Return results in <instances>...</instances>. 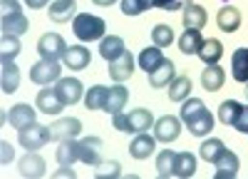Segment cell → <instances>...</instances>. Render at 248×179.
Returning <instances> with one entry per match:
<instances>
[{"label":"cell","mask_w":248,"mask_h":179,"mask_svg":"<svg viewBox=\"0 0 248 179\" xmlns=\"http://www.w3.org/2000/svg\"><path fill=\"white\" fill-rule=\"evenodd\" d=\"M107 30V23L99 15L92 13H77L72 20V33L79 43H94V40H102Z\"/></svg>","instance_id":"cell-1"},{"label":"cell","mask_w":248,"mask_h":179,"mask_svg":"<svg viewBox=\"0 0 248 179\" xmlns=\"http://www.w3.org/2000/svg\"><path fill=\"white\" fill-rule=\"evenodd\" d=\"M60 77H62L60 60H45V57H40L37 63L30 67V82H35V85H40V87L57 82Z\"/></svg>","instance_id":"cell-2"},{"label":"cell","mask_w":248,"mask_h":179,"mask_svg":"<svg viewBox=\"0 0 248 179\" xmlns=\"http://www.w3.org/2000/svg\"><path fill=\"white\" fill-rule=\"evenodd\" d=\"M50 127H43V125H30L25 130H17V142L20 147H25L28 152H37L40 147H45L50 142Z\"/></svg>","instance_id":"cell-3"},{"label":"cell","mask_w":248,"mask_h":179,"mask_svg":"<svg viewBox=\"0 0 248 179\" xmlns=\"http://www.w3.org/2000/svg\"><path fill=\"white\" fill-rule=\"evenodd\" d=\"M67 48L70 45L65 43V37H62L60 33H45L37 40V52L45 60H62L65 52H67Z\"/></svg>","instance_id":"cell-4"},{"label":"cell","mask_w":248,"mask_h":179,"mask_svg":"<svg viewBox=\"0 0 248 179\" xmlns=\"http://www.w3.org/2000/svg\"><path fill=\"white\" fill-rule=\"evenodd\" d=\"M181 117H174V114H164L154 122V137L156 142H164V145H171L179 139L181 134Z\"/></svg>","instance_id":"cell-5"},{"label":"cell","mask_w":248,"mask_h":179,"mask_svg":"<svg viewBox=\"0 0 248 179\" xmlns=\"http://www.w3.org/2000/svg\"><path fill=\"white\" fill-rule=\"evenodd\" d=\"M35 107L43 112V114H50V117H57L62 110H65L67 105L62 102V97H60V92L55 90V87H50V85H45L43 90L37 92V97H35Z\"/></svg>","instance_id":"cell-6"},{"label":"cell","mask_w":248,"mask_h":179,"mask_svg":"<svg viewBox=\"0 0 248 179\" xmlns=\"http://www.w3.org/2000/svg\"><path fill=\"white\" fill-rule=\"evenodd\" d=\"M82 134V122L77 117H60L57 122L50 125V137L52 142H65V139H77Z\"/></svg>","instance_id":"cell-7"},{"label":"cell","mask_w":248,"mask_h":179,"mask_svg":"<svg viewBox=\"0 0 248 179\" xmlns=\"http://www.w3.org/2000/svg\"><path fill=\"white\" fill-rule=\"evenodd\" d=\"M55 90L60 92V97H62V102H65V105L82 102V99H85V92H87L85 85H82L77 77H60L55 82Z\"/></svg>","instance_id":"cell-8"},{"label":"cell","mask_w":248,"mask_h":179,"mask_svg":"<svg viewBox=\"0 0 248 179\" xmlns=\"http://www.w3.org/2000/svg\"><path fill=\"white\" fill-rule=\"evenodd\" d=\"M79 147V162L87 167H97L102 164V139L99 137H82L77 139Z\"/></svg>","instance_id":"cell-9"},{"label":"cell","mask_w":248,"mask_h":179,"mask_svg":"<svg viewBox=\"0 0 248 179\" xmlns=\"http://www.w3.org/2000/svg\"><path fill=\"white\" fill-rule=\"evenodd\" d=\"M8 122H10V127H15V130H25V127H30V125L37 122V110L30 107L28 102H17V105H13L10 112H8Z\"/></svg>","instance_id":"cell-10"},{"label":"cell","mask_w":248,"mask_h":179,"mask_svg":"<svg viewBox=\"0 0 248 179\" xmlns=\"http://www.w3.org/2000/svg\"><path fill=\"white\" fill-rule=\"evenodd\" d=\"M30 23L23 10H15V13H5L3 17H0V30H3V35H17L23 37L28 33Z\"/></svg>","instance_id":"cell-11"},{"label":"cell","mask_w":248,"mask_h":179,"mask_svg":"<svg viewBox=\"0 0 248 179\" xmlns=\"http://www.w3.org/2000/svg\"><path fill=\"white\" fill-rule=\"evenodd\" d=\"M20 174L28 177V179H40V177H45L47 172V162H45V157H40L37 152H28L23 159H20Z\"/></svg>","instance_id":"cell-12"},{"label":"cell","mask_w":248,"mask_h":179,"mask_svg":"<svg viewBox=\"0 0 248 179\" xmlns=\"http://www.w3.org/2000/svg\"><path fill=\"white\" fill-rule=\"evenodd\" d=\"M154 152H156V137L149 132H139L129 145V154L134 159H149Z\"/></svg>","instance_id":"cell-13"},{"label":"cell","mask_w":248,"mask_h":179,"mask_svg":"<svg viewBox=\"0 0 248 179\" xmlns=\"http://www.w3.org/2000/svg\"><path fill=\"white\" fill-rule=\"evenodd\" d=\"M90 60H92V55H90V50L85 45H70L65 57H62V65H65L67 70L79 72V70H85L90 65Z\"/></svg>","instance_id":"cell-14"},{"label":"cell","mask_w":248,"mask_h":179,"mask_svg":"<svg viewBox=\"0 0 248 179\" xmlns=\"http://www.w3.org/2000/svg\"><path fill=\"white\" fill-rule=\"evenodd\" d=\"M107 72H109V77L114 80V82H127V80L132 77V72H134V57H132V52L127 50L122 57L112 60Z\"/></svg>","instance_id":"cell-15"},{"label":"cell","mask_w":248,"mask_h":179,"mask_svg":"<svg viewBox=\"0 0 248 179\" xmlns=\"http://www.w3.org/2000/svg\"><path fill=\"white\" fill-rule=\"evenodd\" d=\"M214 167H216L214 179H233V177L238 174V169H241V159H238V154H236V152L226 149V152H223V157L218 159V162H216Z\"/></svg>","instance_id":"cell-16"},{"label":"cell","mask_w":248,"mask_h":179,"mask_svg":"<svg viewBox=\"0 0 248 179\" xmlns=\"http://www.w3.org/2000/svg\"><path fill=\"white\" fill-rule=\"evenodd\" d=\"M127 102H129V90L124 87V82H114V85L109 87V92H107L105 112L117 114V112H122L124 107H127Z\"/></svg>","instance_id":"cell-17"},{"label":"cell","mask_w":248,"mask_h":179,"mask_svg":"<svg viewBox=\"0 0 248 179\" xmlns=\"http://www.w3.org/2000/svg\"><path fill=\"white\" fill-rule=\"evenodd\" d=\"M47 15L52 23H70L77 15V0H55V3H50Z\"/></svg>","instance_id":"cell-18"},{"label":"cell","mask_w":248,"mask_h":179,"mask_svg":"<svg viewBox=\"0 0 248 179\" xmlns=\"http://www.w3.org/2000/svg\"><path fill=\"white\" fill-rule=\"evenodd\" d=\"M0 87L5 95L17 92L20 87V67L15 65V60H3V70H0Z\"/></svg>","instance_id":"cell-19"},{"label":"cell","mask_w":248,"mask_h":179,"mask_svg":"<svg viewBox=\"0 0 248 179\" xmlns=\"http://www.w3.org/2000/svg\"><path fill=\"white\" fill-rule=\"evenodd\" d=\"M124 52H127V45H124V40L119 35H105L99 40V55H102V60H107V63L122 57Z\"/></svg>","instance_id":"cell-20"},{"label":"cell","mask_w":248,"mask_h":179,"mask_svg":"<svg viewBox=\"0 0 248 179\" xmlns=\"http://www.w3.org/2000/svg\"><path fill=\"white\" fill-rule=\"evenodd\" d=\"M216 25L218 30L223 33H236L241 28V10L233 8V5H223L218 13H216Z\"/></svg>","instance_id":"cell-21"},{"label":"cell","mask_w":248,"mask_h":179,"mask_svg":"<svg viewBox=\"0 0 248 179\" xmlns=\"http://www.w3.org/2000/svg\"><path fill=\"white\" fill-rule=\"evenodd\" d=\"M147 77H149V85L152 87H169V82L176 77V65L171 63L169 57H164V63L154 72H149Z\"/></svg>","instance_id":"cell-22"},{"label":"cell","mask_w":248,"mask_h":179,"mask_svg":"<svg viewBox=\"0 0 248 179\" xmlns=\"http://www.w3.org/2000/svg\"><path fill=\"white\" fill-rule=\"evenodd\" d=\"M226 82V72L221 65H206V70L201 72V87L206 92H218Z\"/></svg>","instance_id":"cell-23"},{"label":"cell","mask_w":248,"mask_h":179,"mask_svg":"<svg viewBox=\"0 0 248 179\" xmlns=\"http://www.w3.org/2000/svg\"><path fill=\"white\" fill-rule=\"evenodd\" d=\"M149 130H154V114H152V110H147V107L132 110L129 112V132L139 134V132H149Z\"/></svg>","instance_id":"cell-24"},{"label":"cell","mask_w":248,"mask_h":179,"mask_svg":"<svg viewBox=\"0 0 248 179\" xmlns=\"http://www.w3.org/2000/svg\"><path fill=\"white\" fill-rule=\"evenodd\" d=\"M223 152H226V145H223V139H218V137L203 139L201 147H199V157L203 159V162H209V164H216L218 159L223 157Z\"/></svg>","instance_id":"cell-25"},{"label":"cell","mask_w":248,"mask_h":179,"mask_svg":"<svg viewBox=\"0 0 248 179\" xmlns=\"http://www.w3.org/2000/svg\"><path fill=\"white\" fill-rule=\"evenodd\" d=\"M191 90H194V85H191V77L189 75H176L171 82H169V99L171 102H184L186 97H191Z\"/></svg>","instance_id":"cell-26"},{"label":"cell","mask_w":248,"mask_h":179,"mask_svg":"<svg viewBox=\"0 0 248 179\" xmlns=\"http://www.w3.org/2000/svg\"><path fill=\"white\" fill-rule=\"evenodd\" d=\"M55 159H57L60 167H72L75 162H79L77 139H65V142H60V147L55 149Z\"/></svg>","instance_id":"cell-27"},{"label":"cell","mask_w":248,"mask_h":179,"mask_svg":"<svg viewBox=\"0 0 248 179\" xmlns=\"http://www.w3.org/2000/svg\"><path fill=\"white\" fill-rule=\"evenodd\" d=\"M206 20H209V15H206V10H203L201 5H196V3L184 5V10H181V23H184V28H196V30H201V28L206 25Z\"/></svg>","instance_id":"cell-28"},{"label":"cell","mask_w":248,"mask_h":179,"mask_svg":"<svg viewBox=\"0 0 248 179\" xmlns=\"http://www.w3.org/2000/svg\"><path fill=\"white\" fill-rule=\"evenodd\" d=\"M201 45H203V35L196 28H186L181 33V37H179V50L184 55H199Z\"/></svg>","instance_id":"cell-29"},{"label":"cell","mask_w":248,"mask_h":179,"mask_svg":"<svg viewBox=\"0 0 248 179\" xmlns=\"http://www.w3.org/2000/svg\"><path fill=\"white\" fill-rule=\"evenodd\" d=\"M137 63H139V67H141L144 72L149 75V72H154V70L164 63V52H161L159 45H149V48H144V50L139 52Z\"/></svg>","instance_id":"cell-30"},{"label":"cell","mask_w":248,"mask_h":179,"mask_svg":"<svg viewBox=\"0 0 248 179\" xmlns=\"http://www.w3.org/2000/svg\"><path fill=\"white\" fill-rule=\"evenodd\" d=\"M231 75L241 85L248 82V48H238L231 55Z\"/></svg>","instance_id":"cell-31"},{"label":"cell","mask_w":248,"mask_h":179,"mask_svg":"<svg viewBox=\"0 0 248 179\" xmlns=\"http://www.w3.org/2000/svg\"><path fill=\"white\" fill-rule=\"evenodd\" d=\"M199 57L203 60V65H218V60L223 57V43L218 37L203 40V45L199 50Z\"/></svg>","instance_id":"cell-32"},{"label":"cell","mask_w":248,"mask_h":179,"mask_svg":"<svg viewBox=\"0 0 248 179\" xmlns=\"http://www.w3.org/2000/svg\"><path fill=\"white\" fill-rule=\"evenodd\" d=\"M196 174V157L191 152H176V162H174V177L179 179H189Z\"/></svg>","instance_id":"cell-33"},{"label":"cell","mask_w":248,"mask_h":179,"mask_svg":"<svg viewBox=\"0 0 248 179\" xmlns=\"http://www.w3.org/2000/svg\"><path fill=\"white\" fill-rule=\"evenodd\" d=\"M206 112V105H203V99L201 97H186L184 102H181V110H179V117H181V122L184 125H189L191 119H196L199 114Z\"/></svg>","instance_id":"cell-34"},{"label":"cell","mask_w":248,"mask_h":179,"mask_svg":"<svg viewBox=\"0 0 248 179\" xmlns=\"http://www.w3.org/2000/svg\"><path fill=\"white\" fill-rule=\"evenodd\" d=\"M107 92H109V87H105V85H92L85 92V107L87 110H105Z\"/></svg>","instance_id":"cell-35"},{"label":"cell","mask_w":248,"mask_h":179,"mask_svg":"<svg viewBox=\"0 0 248 179\" xmlns=\"http://www.w3.org/2000/svg\"><path fill=\"white\" fill-rule=\"evenodd\" d=\"M241 110H243V105L236 102V99H226V102H221V107H218V119H221V125L233 127L236 119H238V114H241Z\"/></svg>","instance_id":"cell-36"},{"label":"cell","mask_w":248,"mask_h":179,"mask_svg":"<svg viewBox=\"0 0 248 179\" xmlns=\"http://www.w3.org/2000/svg\"><path fill=\"white\" fill-rule=\"evenodd\" d=\"M189 132L194 134V137H206V134H211V130H214V114L206 110L203 114H199L196 119H191L189 125Z\"/></svg>","instance_id":"cell-37"},{"label":"cell","mask_w":248,"mask_h":179,"mask_svg":"<svg viewBox=\"0 0 248 179\" xmlns=\"http://www.w3.org/2000/svg\"><path fill=\"white\" fill-rule=\"evenodd\" d=\"M174 162H176V152L174 149H161L156 154V172L159 177H174Z\"/></svg>","instance_id":"cell-38"},{"label":"cell","mask_w":248,"mask_h":179,"mask_svg":"<svg viewBox=\"0 0 248 179\" xmlns=\"http://www.w3.org/2000/svg\"><path fill=\"white\" fill-rule=\"evenodd\" d=\"M23 50L17 35H3L0 37V60H15Z\"/></svg>","instance_id":"cell-39"},{"label":"cell","mask_w":248,"mask_h":179,"mask_svg":"<svg viewBox=\"0 0 248 179\" xmlns=\"http://www.w3.org/2000/svg\"><path fill=\"white\" fill-rule=\"evenodd\" d=\"M154 3H156V0H119L122 13L127 15V17H137V15H141L144 10L154 8Z\"/></svg>","instance_id":"cell-40"},{"label":"cell","mask_w":248,"mask_h":179,"mask_svg":"<svg viewBox=\"0 0 248 179\" xmlns=\"http://www.w3.org/2000/svg\"><path fill=\"white\" fill-rule=\"evenodd\" d=\"M152 43L159 45V48H169V45L174 43V28H171V25H164V23L154 25V30H152Z\"/></svg>","instance_id":"cell-41"},{"label":"cell","mask_w":248,"mask_h":179,"mask_svg":"<svg viewBox=\"0 0 248 179\" xmlns=\"http://www.w3.org/2000/svg\"><path fill=\"white\" fill-rule=\"evenodd\" d=\"M94 177H97V179H117V177H122V164L117 162V159L102 162V164H97Z\"/></svg>","instance_id":"cell-42"},{"label":"cell","mask_w":248,"mask_h":179,"mask_svg":"<svg viewBox=\"0 0 248 179\" xmlns=\"http://www.w3.org/2000/svg\"><path fill=\"white\" fill-rule=\"evenodd\" d=\"M112 125H114V130L129 134V112H117V114H112Z\"/></svg>","instance_id":"cell-43"},{"label":"cell","mask_w":248,"mask_h":179,"mask_svg":"<svg viewBox=\"0 0 248 179\" xmlns=\"http://www.w3.org/2000/svg\"><path fill=\"white\" fill-rule=\"evenodd\" d=\"M13 157H15L13 145L8 142V139H3V142H0V164H10V162H13Z\"/></svg>","instance_id":"cell-44"},{"label":"cell","mask_w":248,"mask_h":179,"mask_svg":"<svg viewBox=\"0 0 248 179\" xmlns=\"http://www.w3.org/2000/svg\"><path fill=\"white\" fill-rule=\"evenodd\" d=\"M233 130H238L241 134H248V105H243V110H241V114L236 119V125H233Z\"/></svg>","instance_id":"cell-45"},{"label":"cell","mask_w":248,"mask_h":179,"mask_svg":"<svg viewBox=\"0 0 248 179\" xmlns=\"http://www.w3.org/2000/svg\"><path fill=\"white\" fill-rule=\"evenodd\" d=\"M0 8H3V15L5 13H15V10H23V5L17 0H0Z\"/></svg>","instance_id":"cell-46"},{"label":"cell","mask_w":248,"mask_h":179,"mask_svg":"<svg viewBox=\"0 0 248 179\" xmlns=\"http://www.w3.org/2000/svg\"><path fill=\"white\" fill-rule=\"evenodd\" d=\"M25 5H28L30 10H40V8H47L50 0H25Z\"/></svg>","instance_id":"cell-47"},{"label":"cell","mask_w":248,"mask_h":179,"mask_svg":"<svg viewBox=\"0 0 248 179\" xmlns=\"http://www.w3.org/2000/svg\"><path fill=\"white\" fill-rule=\"evenodd\" d=\"M62 177H70V179H75L77 174H75V169H72V167H62V169H57V172H55V179H62Z\"/></svg>","instance_id":"cell-48"},{"label":"cell","mask_w":248,"mask_h":179,"mask_svg":"<svg viewBox=\"0 0 248 179\" xmlns=\"http://www.w3.org/2000/svg\"><path fill=\"white\" fill-rule=\"evenodd\" d=\"M94 5H99V8H109V5H114L117 0H92Z\"/></svg>","instance_id":"cell-49"},{"label":"cell","mask_w":248,"mask_h":179,"mask_svg":"<svg viewBox=\"0 0 248 179\" xmlns=\"http://www.w3.org/2000/svg\"><path fill=\"white\" fill-rule=\"evenodd\" d=\"M243 92H246V99H248V82H246V90Z\"/></svg>","instance_id":"cell-50"}]
</instances>
